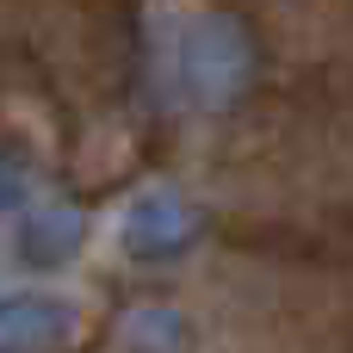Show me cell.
Returning a JSON list of instances; mask_svg holds the SVG:
<instances>
[{
  "label": "cell",
  "instance_id": "3",
  "mask_svg": "<svg viewBox=\"0 0 353 353\" xmlns=\"http://www.w3.org/2000/svg\"><path fill=\"white\" fill-rule=\"evenodd\" d=\"M81 242V217L74 211H31L19 223V254L25 267H62Z\"/></svg>",
  "mask_w": 353,
  "mask_h": 353
},
{
  "label": "cell",
  "instance_id": "4",
  "mask_svg": "<svg viewBox=\"0 0 353 353\" xmlns=\"http://www.w3.org/2000/svg\"><path fill=\"white\" fill-rule=\"evenodd\" d=\"M19 205V180H12V168L0 161V211H12Z\"/></svg>",
  "mask_w": 353,
  "mask_h": 353
},
{
  "label": "cell",
  "instance_id": "1",
  "mask_svg": "<svg viewBox=\"0 0 353 353\" xmlns=\"http://www.w3.org/2000/svg\"><path fill=\"white\" fill-rule=\"evenodd\" d=\"M199 230V217L174 199V192H143L130 211H124V248L143 254V261H161L174 248H186Z\"/></svg>",
  "mask_w": 353,
  "mask_h": 353
},
{
  "label": "cell",
  "instance_id": "2",
  "mask_svg": "<svg viewBox=\"0 0 353 353\" xmlns=\"http://www.w3.org/2000/svg\"><path fill=\"white\" fill-rule=\"evenodd\" d=\"M68 329V304L56 298H31V304H0V353H31L62 341Z\"/></svg>",
  "mask_w": 353,
  "mask_h": 353
}]
</instances>
